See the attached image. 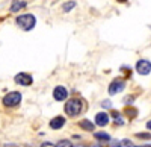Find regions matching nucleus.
Instances as JSON below:
<instances>
[{"label":"nucleus","instance_id":"obj_1","mask_svg":"<svg viewBox=\"0 0 151 147\" xmlns=\"http://www.w3.org/2000/svg\"><path fill=\"white\" fill-rule=\"evenodd\" d=\"M65 114L70 115V117H76V115H79L82 112V109H83V102L80 99H71L65 103Z\"/></svg>","mask_w":151,"mask_h":147},{"label":"nucleus","instance_id":"obj_2","mask_svg":"<svg viewBox=\"0 0 151 147\" xmlns=\"http://www.w3.org/2000/svg\"><path fill=\"white\" fill-rule=\"evenodd\" d=\"M15 21H17V24H18L23 30H32V29L35 28V24H36V18H35V15H32V14L18 15Z\"/></svg>","mask_w":151,"mask_h":147},{"label":"nucleus","instance_id":"obj_3","mask_svg":"<svg viewBox=\"0 0 151 147\" xmlns=\"http://www.w3.org/2000/svg\"><path fill=\"white\" fill-rule=\"evenodd\" d=\"M21 103V94L18 91H11L3 97V105L6 108H14Z\"/></svg>","mask_w":151,"mask_h":147},{"label":"nucleus","instance_id":"obj_4","mask_svg":"<svg viewBox=\"0 0 151 147\" xmlns=\"http://www.w3.org/2000/svg\"><path fill=\"white\" fill-rule=\"evenodd\" d=\"M124 88H125V80H122V79H115V80H112L110 85H109V94H110V96H115V94L121 93Z\"/></svg>","mask_w":151,"mask_h":147},{"label":"nucleus","instance_id":"obj_5","mask_svg":"<svg viewBox=\"0 0 151 147\" xmlns=\"http://www.w3.org/2000/svg\"><path fill=\"white\" fill-rule=\"evenodd\" d=\"M136 71L139 73V75L142 76H147L151 73V62L147 59H141V61H137V64H136Z\"/></svg>","mask_w":151,"mask_h":147},{"label":"nucleus","instance_id":"obj_6","mask_svg":"<svg viewBox=\"0 0 151 147\" xmlns=\"http://www.w3.org/2000/svg\"><path fill=\"white\" fill-rule=\"evenodd\" d=\"M15 82L18 85H23V87H29V85H32L33 79H32L30 75H27V73H18L15 76Z\"/></svg>","mask_w":151,"mask_h":147},{"label":"nucleus","instance_id":"obj_7","mask_svg":"<svg viewBox=\"0 0 151 147\" xmlns=\"http://www.w3.org/2000/svg\"><path fill=\"white\" fill-rule=\"evenodd\" d=\"M53 97H55V100H58V102H62V100H65L67 97H68V91H67V88L65 87H56L55 90H53Z\"/></svg>","mask_w":151,"mask_h":147},{"label":"nucleus","instance_id":"obj_8","mask_svg":"<svg viewBox=\"0 0 151 147\" xmlns=\"http://www.w3.org/2000/svg\"><path fill=\"white\" fill-rule=\"evenodd\" d=\"M95 125L97 126H106V125H109V114L107 112H98L97 115H95Z\"/></svg>","mask_w":151,"mask_h":147},{"label":"nucleus","instance_id":"obj_9","mask_svg":"<svg viewBox=\"0 0 151 147\" xmlns=\"http://www.w3.org/2000/svg\"><path fill=\"white\" fill-rule=\"evenodd\" d=\"M64 125H65V118L62 117V115H58V117H55V118L50 120V127L55 129V130L64 127Z\"/></svg>","mask_w":151,"mask_h":147},{"label":"nucleus","instance_id":"obj_10","mask_svg":"<svg viewBox=\"0 0 151 147\" xmlns=\"http://www.w3.org/2000/svg\"><path fill=\"white\" fill-rule=\"evenodd\" d=\"M79 126L82 127V129H85V130H88V132H92L94 130V123H91L89 120H82L80 123H79Z\"/></svg>","mask_w":151,"mask_h":147},{"label":"nucleus","instance_id":"obj_11","mask_svg":"<svg viewBox=\"0 0 151 147\" xmlns=\"http://www.w3.org/2000/svg\"><path fill=\"white\" fill-rule=\"evenodd\" d=\"M94 137L97 140H101V141H109L110 140V135H109V133H106V132H95Z\"/></svg>","mask_w":151,"mask_h":147},{"label":"nucleus","instance_id":"obj_12","mask_svg":"<svg viewBox=\"0 0 151 147\" xmlns=\"http://www.w3.org/2000/svg\"><path fill=\"white\" fill-rule=\"evenodd\" d=\"M24 6H26V3H24V2H14V5L11 6V12H17L21 8H24Z\"/></svg>","mask_w":151,"mask_h":147},{"label":"nucleus","instance_id":"obj_13","mask_svg":"<svg viewBox=\"0 0 151 147\" xmlns=\"http://www.w3.org/2000/svg\"><path fill=\"white\" fill-rule=\"evenodd\" d=\"M56 147H73V143H71L70 140H60V141L56 144Z\"/></svg>","mask_w":151,"mask_h":147},{"label":"nucleus","instance_id":"obj_14","mask_svg":"<svg viewBox=\"0 0 151 147\" xmlns=\"http://www.w3.org/2000/svg\"><path fill=\"white\" fill-rule=\"evenodd\" d=\"M125 115H127V117H130V118H134L136 115H137V111H136V109H133V108H127V109H125Z\"/></svg>","mask_w":151,"mask_h":147},{"label":"nucleus","instance_id":"obj_15","mask_svg":"<svg viewBox=\"0 0 151 147\" xmlns=\"http://www.w3.org/2000/svg\"><path fill=\"white\" fill-rule=\"evenodd\" d=\"M74 6H76V2H67L64 6H62V9H64L65 12H68V11H71Z\"/></svg>","mask_w":151,"mask_h":147},{"label":"nucleus","instance_id":"obj_16","mask_svg":"<svg viewBox=\"0 0 151 147\" xmlns=\"http://www.w3.org/2000/svg\"><path fill=\"white\" fill-rule=\"evenodd\" d=\"M136 137L141 140H151V133H136Z\"/></svg>","mask_w":151,"mask_h":147},{"label":"nucleus","instance_id":"obj_17","mask_svg":"<svg viewBox=\"0 0 151 147\" xmlns=\"http://www.w3.org/2000/svg\"><path fill=\"white\" fill-rule=\"evenodd\" d=\"M101 105H103V108H110V106H112V103H110L109 100H106V102H103Z\"/></svg>","mask_w":151,"mask_h":147},{"label":"nucleus","instance_id":"obj_18","mask_svg":"<svg viewBox=\"0 0 151 147\" xmlns=\"http://www.w3.org/2000/svg\"><path fill=\"white\" fill-rule=\"evenodd\" d=\"M41 147H56V146H55V144H52V143H44Z\"/></svg>","mask_w":151,"mask_h":147},{"label":"nucleus","instance_id":"obj_19","mask_svg":"<svg viewBox=\"0 0 151 147\" xmlns=\"http://www.w3.org/2000/svg\"><path fill=\"white\" fill-rule=\"evenodd\" d=\"M133 102V97H127V99H125V103H132Z\"/></svg>","mask_w":151,"mask_h":147},{"label":"nucleus","instance_id":"obj_20","mask_svg":"<svg viewBox=\"0 0 151 147\" xmlns=\"http://www.w3.org/2000/svg\"><path fill=\"white\" fill-rule=\"evenodd\" d=\"M147 129H150V130H151V120H150L148 123H147Z\"/></svg>","mask_w":151,"mask_h":147},{"label":"nucleus","instance_id":"obj_21","mask_svg":"<svg viewBox=\"0 0 151 147\" xmlns=\"http://www.w3.org/2000/svg\"><path fill=\"white\" fill-rule=\"evenodd\" d=\"M91 147H101V146H100V144H94V146H91Z\"/></svg>","mask_w":151,"mask_h":147},{"label":"nucleus","instance_id":"obj_22","mask_svg":"<svg viewBox=\"0 0 151 147\" xmlns=\"http://www.w3.org/2000/svg\"><path fill=\"white\" fill-rule=\"evenodd\" d=\"M76 147H85V146H82V144H79V146H76Z\"/></svg>","mask_w":151,"mask_h":147},{"label":"nucleus","instance_id":"obj_23","mask_svg":"<svg viewBox=\"0 0 151 147\" xmlns=\"http://www.w3.org/2000/svg\"><path fill=\"white\" fill-rule=\"evenodd\" d=\"M115 147H121V144H116V146H115Z\"/></svg>","mask_w":151,"mask_h":147},{"label":"nucleus","instance_id":"obj_24","mask_svg":"<svg viewBox=\"0 0 151 147\" xmlns=\"http://www.w3.org/2000/svg\"><path fill=\"white\" fill-rule=\"evenodd\" d=\"M136 147H142V146H136Z\"/></svg>","mask_w":151,"mask_h":147},{"label":"nucleus","instance_id":"obj_25","mask_svg":"<svg viewBox=\"0 0 151 147\" xmlns=\"http://www.w3.org/2000/svg\"><path fill=\"white\" fill-rule=\"evenodd\" d=\"M121 2H125V0H121Z\"/></svg>","mask_w":151,"mask_h":147},{"label":"nucleus","instance_id":"obj_26","mask_svg":"<svg viewBox=\"0 0 151 147\" xmlns=\"http://www.w3.org/2000/svg\"><path fill=\"white\" fill-rule=\"evenodd\" d=\"M147 147H150V146H147Z\"/></svg>","mask_w":151,"mask_h":147}]
</instances>
